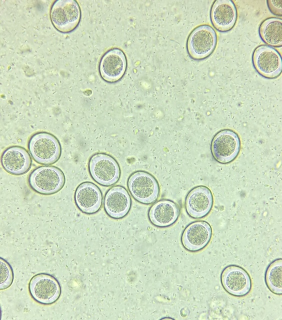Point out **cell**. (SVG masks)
Here are the masks:
<instances>
[{
	"instance_id": "obj_1",
	"label": "cell",
	"mask_w": 282,
	"mask_h": 320,
	"mask_svg": "<svg viewBox=\"0 0 282 320\" xmlns=\"http://www.w3.org/2000/svg\"><path fill=\"white\" fill-rule=\"evenodd\" d=\"M28 148L33 159L42 164L55 163L61 154L60 142L55 136L47 132H38L32 135L28 142Z\"/></svg>"
},
{
	"instance_id": "obj_2",
	"label": "cell",
	"mask_w": 282,
	"mask_h": 320,
	"mask_svg": "<svg viewBox=\"0 0 282 320\" xmlns=\"http://www.w3.org/2000/svg\"><path fill=\"white\" fill-rule=\"evenodd\" d=\"M65 176L59 168L54 166H40L30 174L28 182L30 187L38 193L52 194L60 191L65 184Z\"/></svg>"
},
{
	"instance_id": "obj_3",
	"label": "cell",
	"mask_w": 282,
	"mask_h": 320,
	"mask_svg": "<svg viewBox=\"0 0 282 320\" xmlns=\"http://www.w3.org/2000/svg\"><path fill=\"white\" fill-rule=\"evenodd\" d=\"M50 18L58 31L67 33L74 30L80 23L81 10L74 0H58L54 2L50 10Z\"/></svg>"
},
{
	"instance_id": "obj_4",
	"label": "cell",
	"mask_w": 282,
	"mask_h": 320,
	"mask_svg": "<svg viewBox=\"0 0 282 320\" xmlns=\"http://www.w3.org/2000/svg\"><path fill=\"white\" fill-rule=\"evenodd\" d=\"M217 42L215 30L210 25H200L190 34L187 40V50L193 59L203 60L213 52Z\"/></svg>"
},
{
	"instance_id": "obj_5",
	"label": "cell",
	"mask_w": 282,
	"mask_h": 320,
	"mask_svg": "<svg viewBox=\"0 0 282 320\" xmlns=\"http://www.w3.org/2000/svg\"><path fill=\"white\" fill-rule=\"evenodd\" d=\"M241 142L238 134L230 129L219 131L213 138L211 152L218 162L226 164L234 161L240 150Z\"/></svg>"
},
{
	"instance_id": "obj_6",
	"label": "cell",
	"mask_w": 282,
	"mask_h": 320,
	"mask_svg": "<svg viewBox=\"0 0 282 320\" xmlns=\"http://www.w3.org/2000/svg\"><path fill=\"white\" fill-rule=\"evenodd\" d=\"M88 170L92 178L104 186L115 184L120 177V168L118 162L112 156L104 153H97L90 157Z\"/></svg>"
},
{
	"instance_id": "obj_7",
	"label": "cell",
	"mask_w": 282,
	"mask_h": 320,
	"mask_svg": "<svg viewBox=\"0 0 282 320\" xmlns=\"http://www.w3.org/2000/svg\"><path fill=\"white\" fill-rule=\"evenodd\" d=\"M128 186L132 196L141 203L152 204L158 197L160 188L158 182L148 172H134L130 176Z\"/></svg>"
},
{
	"instance_id": "obj_8",
	"label": "cell",
	"mask_w": 282,
	"mask_h": 320,
	"mask_svg": "<svg viewBox=\"0 0 282 320\" xmlns=\"http://www.w3.org/2000/svg\"><path fill=\"white\" fill-rule=\"evenodd\" d=\"M220 281L224 290L230 295L243 297L248 294L252 288L250 276L246 270L236 265H230L222 272Z\"/></svg>"
},
{
	"instance_id": "obj_9",
	"label": "cell",
	"mask_w": 282,
	"mask_h": 320,
	"mask_svg": "<svg viewBox=\"0 0 282 320\" xmlns=\"http://www.w3.org/2000/svg\"><path fill=\"white\" fill-rule=\"evenodd\" d=\"M29 292L34 300L43 304L54 303L59 298L61 292L58 281L46 274H38L31 278Z\"/></svg>"
},
{
	"instance_id": "obj_10",
	"label": "cell",
	"mask_w": 282,
	"mask_h": 320,
	"mask_svg": "<svg viewBox=\"0 0 282 320\" xmlns=\"http://www.w3.org/2000/svg\"><path fill=\"white\" fill-rule=\"evenodd\" d=\"M252 62L256 71L266 78H276L282 72V56L277 50L269 46L260 45L256 48Z\"/></svg>"
},
{
	"instance_id": "obj_11",
	"label": "cell",
	"mask_w": 282,
	"mask_h": 320,
	"mask_svg": "<svg viewBox=\"0 0 282 320\" xmlns=\"http://www.w3.org/2000/svg\"><path fill=\"white\" fill-rule=\"evenodd\" d=\"M212 236V228L207 222L198 220L188 225L182 236L184 247L191 252H197L205 248Z\"/></svg>"
},
{
	"instance_id": "obj_12",
	"label": "cell",
	"mask_w": 282,
	"mask_h": 320,
	"mask_svg": "<svg viewBox=\"0 0 282 320\" xmlns=\"http://www.w3.org/2000/svg\"><path fill=\"white\" fill-rule=\"evenodd\" d=\"M126 64L124 52L118 48H112L101 58L98 66L100 74L105 81L116 82L124 74Z\"/></svg>"
},
{
	"instance_id": "obj_13",
	"label": "cell",
	"mask_w": 282,
	"mask_h": 320,
	"mask_svg": "<svg viewBox=\"0 0 282 320\" xmlns=\"http://www.w3.org/2000/svg\"><path fill=\"white\" fill-rule=\"evenodd\" d=\"M214 203L212 194L207 186H200L192 188L185 200L186 210L194 218H202L211 211Z\"/></svg>"
},
{
	"instance_id": "obj_14",
	"label": "cell",
	"mask_w": 282,
	"mask_h": 320,
	"mask_svg": "<svg viewBox=\"0 0 282 320\" xmlns=\"http://www.w3.org/2000/svg\"><path fill=\"white\" fill-rule=\"evenodd\" d=\"M0 160L6 171L16 176L26 173L32 163L28 152L20 146H12L6 149L2 153Z\"/></svg>"
},
{
	"instance_id": "obj_15",
	"label": "cell",
	"mask_w": 282,
	"mask_h": 320,
	"mask_svg": "<svg viewBox=\"0 0 282 320\" xmlns=\"http://www.w3.org/2000/svg\"><path fill=\"white\" fill-rule=\"evenodd\" d=\"M102 201V195L100 189L92 182H82L78 186L75 191L76 204L84 213H96L100 209Z\"/></svg>"
},
{
	"instance_id": "obj_16",
	"label": "cell",
	"mask_w": 282,
	"mask_h": 320,
	"mask_svg": "<svg viewBox=\"0 0 282 320\" xmlns=\"http://www.w3.org/2000/svg\"><path fill=\"white\" fill-rule=\"evenodd\" d=\"M237 10L230 0H216L212 6L210 12L211 22L218 31L226 32L230 30L237 20Z\"/></svg>"
},
{
	"instance_id": "obj_17",
	"label": "cell",
	"mask_w": 282,
	"mask_h": 320,
	"mask_svg": "<svg viewBox=\"0 0 282 320\" xmlns=\"http://www.w3.org/2000/svg\"><path fill=\"white\" fill-rule=\"evenodd\" d=\"M104 204L106 213L110 217L120 218L130 210L131 198L125 188L116 186L112 187L106 192Z\"/></svg>"
},
{
	"instance_id": "obj_18",
	"label": "cell",
	"mask_w": 282,
	"mask_h": 320,
	"mask_svg": "<svg viewBox=\"0 0 282 320\" xmlns=\"http://www.w3.org/2000/svg\"><path fill=\"white\" fill-rule=\"evenodd\" d=\"M180 213L178 205L174 202L160 200L155 203L150 208L148 216L150 222L158 227H167L177 220Z\"/></svg>"
},
{
	"instance_id": "obj_19",
	"label": "cell",
	"mask_w": 282,
	"mask_h": 320,
	"mask_svg": "<svg viewBox=\"0 0 282 320\" xmlns=\"http://www.w3.org/2000/svg\"><path fill=\"white\" fill-rule=\"evenodd\" d=\"M259 34L264 42L274 47L282 46V20L270 18L264 20L259 27Z\"/></svg>"
},
{
	"instance_id": "obj_20",
	"label": "cell",
	"mask_w": 282,
	"mask_h": 320,
	"mask_svg": "<svg viewBox=\"0 0 282 320\" xmlns=\"http://www.w3.org/2000/svg\"><path fill=\"white\" fill-rule=\"evenodd\" d=\"M265 282L272 293L282 294V260L280 258L272 262L268 266L265 274Z\"/></svg>"
},
{
	"instance_id": "obj_21",
	"label": "cell",
	"mask_w": 282,
	"mask_h": 320,
	"mask_svg": "<svg viewBox=\"0 0 282 320\" xmlns=\"http://www.w3.org/2000/svg\"><path fill=\"white\" fill-rule=\"evenodd\" d=\"M13 278V272L10 266L4 260L0 258V290H4L10 286Z\"/></svg>"
},
{
	"instance_id": "obj_22",
	"label": "cell",
	"mask_w": 282,
	"mask_h": 320,
	"mask_svg": "<svg viewBox=\"0 0 282 320\" xmlns=\"http://www.w3.org/2000/svg\"><path fill=\"white\" fill-rule=\"evenodd\" d=\"M267 4L270 12L276 16H282V0L266 1Z\"/></svg>"
}]
</instances>
